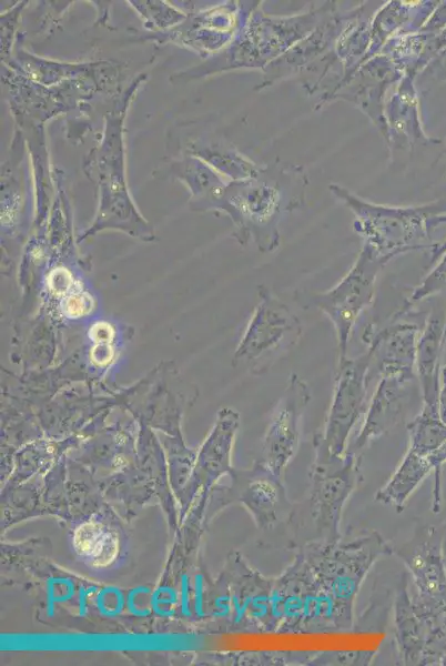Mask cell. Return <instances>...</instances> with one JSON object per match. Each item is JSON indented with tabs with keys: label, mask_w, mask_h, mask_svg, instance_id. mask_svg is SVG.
I'll list each match as a JSON object with an SVG mask.
<instances>
[{
	"label": "cell",
	"mask_w": 446,
	"mask_h": 666,
	"mask_svg": "<svg viewBox=\"0 0 446 666\" xmlns=\"http://www.w3.org/2000/svg\"><path fill=\"white\" fill-rule=\"evenodd\" d=\"M432 471L427 456L408 450L388 482L376 492L375 501L401 513L408 497Z\"/></svg>",
	"instance_id": "obj_12"
},
{
	"label": "cell",
	"mask_w": 446,
	"mask_h": 666,
	"mask_svg": "<svg viewBox=\"0 0 446 666\" xmlns=\"http://www.w3.org/2000/svg\"><path fill=\"white\" fill-rule=\"evenodd\" d=\"M442 292H446V251L435 268L414 289L408 305Z\"/></svg>",
	"instance_id": "obj_15"
},
{
	"label": "cell",
	"mask_w": 446,
	"mask_h": 666,
	"mask_svg": "<svg viewBox=\"0 0 446 666\" xmlns=\"http://www.w3.org/2000/svg\"><path fill=\"white\" fill-rule=\"evenodd\" d=\"M395 642L403 664L446 666V606L416 602L402 576L394 602Z\"/></svg>",
	"instance_id": "obj_2"
},
{
	"label": "cell",
	"mask_w": 446,
	"mask_h": 666,
	"mask_svg": "<svg viewBox=\"0 0 446 666\" xmlns=\"http://www.w3.org/2000/svg\"><path fill=\"white\" fill-rule=\"evenodd\" d=\"M443 531L429 526L419 531L410 542L394 553L404 562L410 573L415 593L412 597L426 606H446V566Z\"/></svg>",
	"instance_id": "obj_7"
},
{
	"label": "cell",
	"mask_w": 446,
	"mask_h": 666,
	"mask_svg": "<svg viewBox=\"0 0 446 666\" xmlns=\"http://www.w3.org/2000/svg\"><path fill=\"white\" fill-rule=\"evenodd\" d=\"M437 402L440 418L444 423H446V365L440 367Z\"/></svg>",
	"instance_id": "obj_18"
},
{
	"label": "cell",
	"mask_w": 446,
	"mask_h": 666,
	"mask_svg": "<svg viewBox=\"0 0 446 666\" xmlns=\"http://www.w3.org/2000/svg\"><path fill=\"white\" fill-rule=\"evenodd\" d=\"M427 457L434 472L433 512L437 513L440 506V474L443 465L446 463V442Z\"/></svg>",
	"instance_id": "obj_17"
},
{
	"label": "cell",
	"mask_w": 446,
	"mask_h": 666,
	"mask_svg": "<svg viewBox=\"0 0 446 666\" xmlns=\"http://www.w3.org/2000/svg\"><path fill=\"white\" fill-rule=\"evenodd\" d=\"M374 652H323L316 653L311 665H367Z\"/></svg>",
	"instance_id": "obj_16"
},
{
	"label": "cell",
	"mask_w": 446,
	"mask_h": 666,
	"mask_svg": "<svg viewBox=\"0 0 446 666\" xmlns=\"http://www.w3.org/2000/svg\"><path fill=\"white\" fill-rule=\"evenodd\" d=\"M418 335V325L410 322H397L379 330L369 325L363 333V341L368 345L371 366L376 367L379 376L403 374L417 377Z\"/></svg>",
	"instance_id": "obj_9"
},
{
	"label": "cell",
	"mask_w": 446,
	"mask_h": 666,
	"mask_svg": "<svg viewBox=\"0 0 446 666\" xmlns=\"http://www.w3.org/2000/svg\"><path fill=\"white\" fill-rule=\"evenodd\" d=\"M261 528H273L291 511L285 486L280 476L259 462L246 483L242 496Z\"/></svg>",
	"instance_id": "obj_10"
},
{
	"label": "cell",
	"mask_w": 446,
	"mask_h": 666,
	"mask_svg": "<svg viewBox=\"0 0 446 666\" xmlns=\"http://www.w3.org/2000/svg\"><path fill=\"white\" fill-rule=\"evenodd\" d=\"M369 366L368 351L338 362L330 411L313 440L315 456L336 458L346 453L349 434L367 410Z\"/></svg>",
	"instance_id": "obj_1"
},
{
	"label": "cell",
	"mask_w": 446,
	"mask_h": 666,
	"mask_svg": "<svg viewBox=\"0 0 446 666\" xmlns=\"http://www.w3.org/2000/svg\"><path fill=\"white\" fill-rule=\"evenodd\" d=\"M308 476L310 515L317 535L314 541L337 542L343 508L362 481L359 458L348 450L342 457L315 456Z\"/></svg>",
	"instance_id": "obj_4"
},
{
	"label": "cell",
	"mask_w": 446,
	"mask_h": 666,
	"mask_svg": "<svg viewBox=\"0 0 446 666\" xmlns=\"http://www.w3.org/2000/svg\"><path fill=\"white\" fill-rule=\"evenodd\" d=\"M259 296L235 360L250 363L253 373L263 374L295 346L302 334V324L267 287H259Z\"/></svg>",
	"instance_id": "obj_3"
},
{
	"label": "cell",
	"mask_w": 446,
	"mask_h": 666,
	"mask_svg": "<svg viewBox=\"0 0 446 666\" xmlns=\"http://www.w3.org/2000/svg\"><path fill=\"white\" fill-rule=\"evenodd\" d=\"M417 377L403 374L381 375L367 405L365 420L348 451L357 452L373 438L391 431L407 408ZM418 380V379H417Z\"/></svg>",
	"instance_id": "obj_8"
},
{
	"label": "cell",
	"mask_w": 446,
	"mask_h": 666,
	"mask_svg": "<svg viewBox=\"0 0 446 666\" xmlns=\"http://www.w3.org/2000/svg\"><path fill=\"white\" fill-rule=\"evenodd\" d=\"M311 397L308 384L292 373L265 433L260 461L280 477L297 451L300 422Z\"/></svg>",
	"instance_id": "obj_6"
},
{
	"label": "cell",
	"mask_w": 446,
	"mask_h": 666,
	"mask_svg": "<svg viewBox=\"0 0 446 666\" xmlns=\"http://www.w3.org/2000/svg\"><path fill=\"white\" fill-rule=\"evenodd\" d=\"M443 551H444V561H445V566H446V549L443 548Z\"/></svg>",
	"instance_id": "obj_19"
},
{
	"label": "cell",
	"mask_w": 446,
	"mask_h": 666,
	"mask_svg": "<svg viewBox=\"0 0 446 666\" xmlns=\"http://www.w3.org/2000/svg\"><path fill=\"white\" fill-rule=\"evenodd\" d=\"M383 265L367 248L335 286L314 297V303L334 327L338 362L347 357L353 329L374 300L376 279Z\"/></svg>",
	"instance_id": "obj_5"
},
{
	"label": "cell",
	"mask_w": 446,
	"mask_h": 666,
	"mask_svg": "<svg viewBox=\"0 0 446 666\" xmlns=\"http://www.w3.org/2000/svg\"><path fill=\"white\" fill-rule=\"evenodd\" d=\"M446 345V310L434 311L419 332L416 347V373L423 403L438 404L440 359Z\"/></svg>",
	"instance_id": "obj_11"
},
{
	"label": "cell",
	"mask_w": 446,
	"mask_h": 666,
	"mask_svg": "<svg viewBox=\"0 0 446 666\" xmlns=\"http://www.w3.org/2000/svg\"><path fill=\"white\" fill-rule=\"evenodd\" d=\"M408 450L428 456L446 442V423L440 418L438 404L423 403L420 412L406 426Z\"/></svg>",
	"instance_id": "obj_14"
},
{
	"label": "cell",
	"mask_w": 446,
	"mask_h": 666,
	"mask_svg": "<svg viewBox=\"0 0 446 666\" xmlns=\"http://www.w3.org/2000/svg\"><path fill=\"white\" fill-rule=\"evenodd\" d=\"M73 547L85 563L101 568L116 559L119 538L115 532L104 524L89 521L74 531Z\"/></svg>",
	"instance_id": "obj_13"
}]
</instances>
